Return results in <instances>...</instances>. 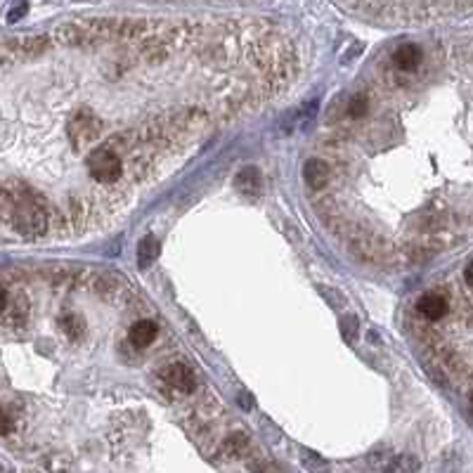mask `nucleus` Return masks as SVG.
<instances>
[{"instance_id": "obj_8", "label": "nucleus", "mask_w": 473, "mask_h": 473, "mask_svg": "<svg viewBox=\"0 0 473 473\" xmlns=\"http://www.w3.org/2000/svg\"><path fill=\"white\" fill-rule=\"evenodd\" d=\"M464 284L473 291V263L466 265V270H464Z\"/></svg>"}, {"instance_id": "obj_2", "label": "nucleus", "mask_w": 473, "mask_h": 473, "mask_svg": "<svg viewBox=\"0 0 473 473\" xmlns=\"http://www.w3.org/2000/svg\"><path fill=\"white\" fill-rule=\"evenodd\" d=\"M128 338H131V343L135 348H142V350H147V348H152L154 343L159 341V336H161V325L154 317H149V315H135L133 317V322L128 325Z\"/></svg>"}, {"instance_id": "obj_6", "label": "nucleus", "mask_w": 473, "mask_h": 473, "mask_svg": "<svg viewBox=\"0 0 473 473\" xmlns=\"http://www.w3.org/2000/svg\"><path fill=\"white\" fill-rule=\"evenodd\" d=\"M388 471H416L419 469V461L409 459V457H395L391 466H386Z\"/></svg>"}, {"instance_id": "obj_9", "label": "nucleus", "mask_w": 473, "mask_h": 473, "mask_svg": "<svg viewBox=\"0 0 473 473\" xmlns=\"http://www.w3.org/2000/svg\"><path fill=\"white\" fill-rule=\"evenodd\" d=\"M24 10H26L24 5H21V8H15V10H12V15L8 17V21H15L17 17H21V15H24Z\"/></svg>"}, {"instance_id": "obj_7", "label": "nucleus", "mask_w": 473, "mask_h": 473, "mask_svg": "<svg viewBox=\"0 0 473 473\" xmlns=\"http://www.w3.org/2000/svg\"><path fill=\"white\" fill-rule=\"evenodd\" d=\"M341 329H343V336H346V341L353 343L355 341V334H358V329H360V325H358V320H355V317H346V320H343V325H341Z\"/></svg>"}, {"instance_id": "obj_5", "label": "nucleus", "mask_w": 473, "mask_h": 473, "mask_svg": "<svg viewBox=\"0 0 473 473\" xmlns=\"http://www.w3.org/2000/svg\"><path fill=\"white\" fill-rule=\"evenodd\" d=\"M237 187L242 189V192H249V194H255L260 189V175L255 168H244L242 173L237 175Z\"/></svg>"}, {"instance_id": "obj_10", "label": "nucleus", "mask_w": 473, "mask_h": 473, "mask_svg": "<svg viewBox=\"0 0 473 473\" xmlns=\"http://www.w3.org/2000/svg\"><path fill=\"white\" fill-rule=\"evenodd\" d=\"M469 403H471V412H473V391H471V395H469Z\"/></svg>"}, {"instance_id": "obj_4", "label": "nucleus", "mask_w": 473, "mask_h": 473, "mask_svg": "<svg viewBox=\"0 0 473 473\" xmlns=\"http://www.w3.org/2000/svg\"><path fill=\"white\" fill-rule=\"evenodd\" d=\"M159 255V239L154 235H147L137 244V265L140 268H149Z\"/></svg>"}, {"instance_id": "obj_3", "label": "nucleus", "mask_w": 473, "mask_h": 473, "mask_svg": "<svg viewBox=\"0 0 473 473\" xmlns=\"http://www.w3.org/2000/svg\"><path fill=\"white\" fill-rule=\"evenodd\" d=\"M303 177H305V185L310 187V192H315V194L325 192V189L329 187V182H331L329 161H327L325 157L310 159L308 164H305V168H303Z\"/></svg>"}, {"instance_id": "obj_1", "label": "nucleus", "mask_w": 473, "mask_h": 473, "mask_svg": "<svg viewBox=\"0 0 473 473\" xmlns=\"http://www.w3.org/2000/svg\"><path fill=\"white\" fill-rule=\"evenodd\" d=\"M447 313H450V296L441 287L428 289L426 293H421V296L416 298V315H419V322L436 325V322L445 320Z\"/></svg>"}]
</instances>
